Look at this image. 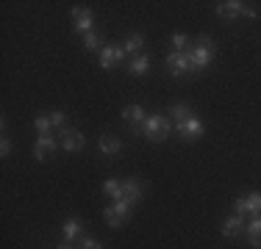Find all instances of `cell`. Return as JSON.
I'll list each match as a JSON object with an SVG mask.
<instances>
[{
    "label": "cell",
    "instance_id": "1",
    "mask_svg": "<svg viewBox=\"0 0 261 249\" xmlns=\"http://www.w3.org/2000/svg\"><path fill=\"white\" fill-rule=\"evenodd\" d=\"M136 136H145V139H150L153 144H161L164 139H170L172 133V122L167 119L164 114H150L145 122L139 124V128H134Z\"/></svg>",
    "mask_w": 261,
    "mask_h": 249
},
{
    "label": "cell",
    "instance_id": "2",
    "mask_svg": "<svg viewBox=\"0 0 261 249\" xmlns=\"http://www.w3.org/2000/svg\"><path fill=\"white\" fill-rule=\"evenodd\" d=\"M189 58H192V67L195 70H206L211 67V61H214V39L211 36H197L195 45L189 47Z\"/></svg>",
    "mask_w": 261,
    "mask_h": 249
},
{
    "label": "cell",
    "instance_id": "3",
    "mask_svg": "<svg viewBox=\"0 0 261 249\" xmlns=\"http://www.w3.org/2000/svg\"><path fill=\"white\" fill-rule=\"evenodd\" d=\"M214 11H217V17H225V20H236V17H250V20H256L258 17V9H253L250 3H242V0L217 3Z\"/></svg>",
    "mask_w": 261,
    "mask_h": 249
},
{
    "label": "cell",
    "instance_id": "4",
    "mask_svg": "<svg viewBox=\"0 0 261 249\" xmlns=\"http://www.w3.org/2000/svg\"><path fill=\"white\" fill-rule=\"evenodd\" d=\"M103 219L109 227H122L128 219H130V205L122 199V202H114V205H106L103 210Z\"/></svg>",
    "mask_w": 261,
    "mask_h": 249
},
{
    "label": "cell",
    "instance_id": "5",
    "mask_svg": "<svg viewBox=\"0 0 261 249\" xmlns=\"http://www.w3.org/2000/svg\"><path fill=\"white\" fill-rule=\"evenodd\" d=\"M175 133H178V139H181V141H197L203 133H206V128H203V122L197 119V116H192V119L175 124Z\"/></svg>",
    "mask_w": 261,
    "mask_h": 249
},
{
    "label": "cell",
    "instance_id": "6",
    "mask_svg": "<svg viewBox=\"0 0 261 249\" xmlns=\"http://www.w3.org/2000/svg\"><path fill=\"white\" fill-rule=\"evenodd\" d=\"M167 70L170 75H175V78H184V75H189L195 67H192V58H189V50L186 53H172L167 55Z\"/></svg>",
    "mask_w": 261,
    "mask_h": 249
},
{
    "label": "cell",
    "instance_id": "7",
    "mask_svg": "<svg viewBox=\"0 0 261 249\" xmlns=\"http://www.w3.org/2000/svg\"><path fill=\"white\" fill-rule=\"evenodd\" d=\"M125 50H122V45H106L100 50V67L103 70H114V67H120L122 61H125Z\"/></svg>",
    "mask_w": 261,
    "mask_h": 249
},
{
    "label": "cell",
    "instance_id": "8",
    "mask_svg": "<svg viewBox=\"0 0 261 249\" xmlns=\"http://www.w3.org/2000/svg\"><path fill=\"white\" fill-rule=\"evenodd\" d=\"M70 14H72V20H75V34H81V36L92 34V28H95V17H92V11H89V9L72 6Z\"/></svg>",
    "mask_w": 261,
    "mask_h": 249
},
{
    "label": "cell",
    "instance_id": "9",
    "mask_svg": "<svg viewBox=\"0 0 261 249\" xmlns=\"http://www.w3.org/2000/svg\"><path fill=\"white\" fill-rule=\"evenodd\" d=\"M233 213L236 216H245V213L261 216V191H253V194L245 197V199H236V202H233Z\"/></svg>",
    "mask_w": 261,
    "mask_h": 249
},
{
    "label": "cell",
    "instance_id": "10",
    "mask_svg": "<svg viewBox=\"0 0 261 249\" xmlns=\"http://www.w3.org/2000/svg\"><path fill=\"white\" fill-rule=\"evenodd\" d=\"M56 149H59V139H56L53 133L50 136H39V139H36V144H34V158L36 161H47Z\"/></svg>",
    "mask_w": 261,
    "mask_h": 249
},
{
    "label": "cell",
    "instance_id": "11",
    "mask_svg": "<svg viewBox=\"0 0 261 249\" xmlns=\"http://www.w3.org/2000/svg\"><path fill=\"white\" fill-rule=\"evenodd\" d=\"M61 147L67 149V152H78V149L86 147V139L81 130H72V128H64L61 130Z\"/></svg>",
    "mask_w": 261,
    "mask_h": 249
},
{
    "label": "cell",
    "instance_id": "12",
    "mask_svg": "<svg viewBox=\"0 0 261 249\" xmlns=\"http://www.w3.org/2000/svg\"><path fill=\"white\" fill-rule=\"evenodd\" d=\"M142 197H145L142 180H122V199H125L128 205H136Z\"/></svg>",
    "mask_w": 261,
    "mask_h": 249
},
{
    "label": "cell",
    "instance_id": "13",
    "mask_svg": "<svg viewBox=\"0 0 261 249\" xmlns=\"http://www.w3.org/2000/svg\"><path fill=\"white\" fill-rule=\"evenodd\" d=\"M61 235H64L67 244H72V241L84 238V222H81L78 216H70V219L61 224Z\"/></svg>",
    "mask_w": 261,
    "mask_h": 249
},
{
    "label": "cell",
    "instance_id": "14",
    "mask_svg": "<svg viewBox=\"0 0 261 249\" xmlns=\"http://www.w3.org/2000/svg\"><path fill=\"white\" fill-rule=\"evenodd\" d=\"M147 116H150V114H147V111L142 108V105H125V108H122V119L130 122L134 128H139V124L145 122Z\"/></svg>",
    "mask_w": 261,
    "mask_h": 249
},
{
    "label": "cell",
    "instance_id": "15",
    "mask_svg": "<svg viewBox=\"0 0 261 249\" xmlns=\"http://www.w3.org/2000/svg\"><path fill=\"white\" fill-rule=\"evenodd\" d=\"M97 149H100L103 155H120L122 141L117 139V136H100V141H97Z\"/></svg>",
    "mask_w": 261,
    "mask_h": 249
},
{
    "label": "cell",
    "instance_id": "16",
    "mask_svg": "<svg viewBox=\"0 0 261 249\" xmlns=\"http://www.w3.org/2000/svg\"><path fill=\"white\" fill-rule=\"evenodd\" d=\"M167 116H172L175 122H186V119L195 116V111H192V105H186V103H175V105L167 108Z\"/></svg>",
    "mask_w": 261,
    "mask_h": 249
},
{
    "label": "cell",
    "instance_id": "17",
    "mask_svg": "<svg viewBox=\"0 0 261 249\" xmlns=\"http://www.w3.org/2000/svg\"><path fill=\"white\" fill-rule=\"evenodd\" d=\"M242 230H245V222H242V216H236V213L231 216V219L222 222V235H225V238H236Z\"/></svg>",
    "mask_w": 261,
    "mask_h": 249
},
{
    "label": "cell",
    "instance_id": "18",
    "mask_svg": "<svg viewBox=\"0 0 261 249\" xmlns=\"http://www.w3.org/2000/svg\"><path fill=\"white\" fill-rule=\"evenodd\" d=\"M245 235H247V241H250V246L261 249V216H253V222L245 227Z\"/></svg>",
    "mask_w": 261,
    "mask_h": 249
},
{
    "label": "cell",
    "instance_id": "19",
    "mask_svg": "<svg viewBox=\"0 0 261 249\" xmlns=\"http://www.w3.org/2000/svg\"><path fill=\"white\" fill-rule=\"evenodd\" d=\"M147 70H150V58H147L145 53H139V55H134V58H130V64H128V72H130V75L142 78Z\"/></svg>",
    "mask_w": 261,
    "mask_h": 249
},
{
    "label": "cell",
    "instance_id": "20",
    "mask_svg": "<svg viewBox=\"0 0 261 249\" xmlns=\"http://www.w3.org/2000/svg\"><path fill=\"white\" fill-rule=\"evenodd\" d=\"M142 47H145V36L142 34H128L125 42H122V50H125L128 55H139Z\"/></svg>",
    "mask_w": 261,
    "mask_h": 249
},
{
    "label": "cell",
    "instance_id": "21",
    "mask_svg": "<svg viewBox=\"0 0 261 249\" xmlns=\"http://www.w3.org/2000/svg\"><path fill=\"white\" fill-rule=\"evenodd\" d=\"M103 194H109L114 202H122V180H117V177H109L103 183Z\"/></svg>",
    "mask_w": 261,
    "mask_h": 249
},
{
    "label": "cell",
    "instance_id": "22",
    "mask_svg": "<svg viewBox=\"0 0 261 249\" xmlns=\"http://www.w3.org/2000/svg\"><path fill=\"white\" fill-rule=\"evenodd\" d=\"M34 128H36V133H39V136H50V130H53L50 114H39V116L34 119Z\"/></svg>",
    "mask_w": 261,
    "mask_h": 249
},
{
    "label": "cell",
    "instance_id": "23",
    "mask_svg": "<svg viewBox=\"0 0 261 249\" xmlns=\"http://www.w3.org/2000/svg\"><path fill=\"white\" fill-rule=\"evenodd\" d=\"M170 45H172V50H175V53H186V50L192 47V42H189V36H186V34H172Z\"/></svg>",
    "mask_w": 261,
    "mask_h": 249
},
{
    "label": "cell",
    "instance_id": "24",
    "mask_svg": "<svg viewBox=\"0 0 261 249\" xmlns=\"http://www.w3.org/2000/svg\"><path fill=\"white\" fill-rule=\"evenodd\" d=\"M103 47H106V45H103V39L95 34V30L84 36V50H103Z\"/></svg>",
    "mask_w": 261,
    "mask_h": 249
},
{
    "label": "cell",
    "instance_id": "25",
    "mask_svg": "<svg viewBox=\"0 0 261 249\" xmlns=\"http://www.w3.org/2000/svg\"><path fill=\"white\" fill-rule=\"evenodd\" d=\"M75 249H103V244L97 238H92V235H84V238H78Z\"/></svg>",
    "mask_w": 261,
    "mask_h": 249
},
{
    "label": "cell",
    "instance_id": "26",
    "mask_svg": "<svg viewBox=\"0 0 261 249\" xmlns=\"http://www.w3.org/2000/svg\"><path fill=\"white\" fill-rule=\"evenodd\" d=\"M50 122H53V128H61V130H64L67 114H64V111H50Z\"/></svg>",
    "mask_w": 261,
    "mask_h": 249
},
{
    "label": "cell",
    "instance_id": "27",
    "mask_svg": "<svg viewBox=\"0 0 261 249\" xmlns=\"http://www.w3.org/2000/svg\"><path fill=\"white\" fill-rule=\"evenodd\" d=\"M9 152H11V141L3 136V141H0V155H3V158H9Z\"/></svg>",
    "mask_w": 261,
    "mask_h": 249
},
{
    "label": "cell",
    "instance_id": "28",
    "mask_svg": "<svg viewBox=\"0 0 261 249\" xmlns=\"http://www.w3.org/2000/svg\"><path fill=\"white\" fill-rule=\"evenodd\" d=\"M56 249H75V246H72V244H67V241H64V244H59Z\"/></svg>",
    "mask_w": 261,
    "mask_h": 249
}]
</instances>
